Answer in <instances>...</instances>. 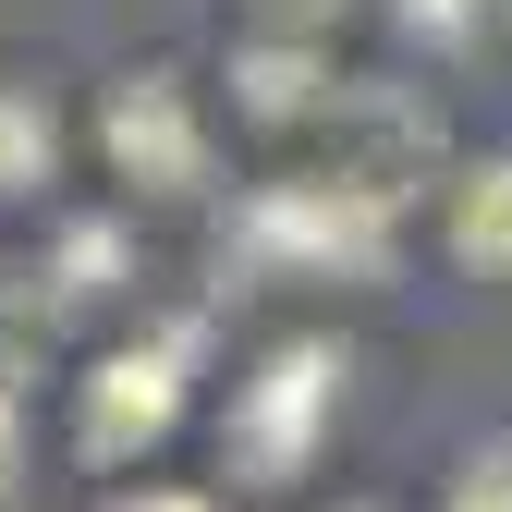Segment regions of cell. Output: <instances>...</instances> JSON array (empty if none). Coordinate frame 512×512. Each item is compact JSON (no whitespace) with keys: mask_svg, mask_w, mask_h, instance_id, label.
Wrapping results in <instances>:
<instances>
[{"mask_svg":"<svg viewBox=\"0 0 512 512\" xmlns=\"http://www.w3.org/2000/svg\"><path fill=\"white\" fill-rule=\"evenodd\" d=\"M403 269V196H378L354 171H293V183H256L220 232V305L232 293H269V281H391Z\"/></svg>","mask_w":512,"mask_h":512,"instance_id":"6da1fadb","label":"cell"},{"mask_svg":"<svg viewBox=\"0 0 512 512\" xmlns=\"http://www.w3.org/2000/svg\"><path fill=\"white\" fill-rule=\"evenodd\" d=\"M208 342H220L208 305H159V317H135L122 342H98L86 378H74V452H86V464H147L159 439L183 427V403H196Z\"/></svg>","mask_w":512,"mask_h":512,"instance_id":"7a4b0ae2","label":"cell"},{"mask_svg":"<svg viewBox=\"0 0 512 512\" xmlns=\"http://www.w3.org/2000/svg\"><path fill=\"white\" fill-rule=\"evenodd\" d=\"M342 378H354L342 342H317V330L269 342L256 378H232V403H220V476L232 488H305L330 427H342Z\"/></svg>","mask_w":512,"mask_h":512,"instance_id":"3957f363","label":"cell"},{"mask_svg":"<svg viewBox=\"0 0 512 512\" xmlns=\"http://www.w3.org/2000/svg\"><path fill=\"white\" fill-rule=\"evenodd\" d=\"M98 171L122 183L135 208H196L208 183H220V135H208V110L183 74H159V61H135V74H110L98 98Z\"/></svg>","mask_w":512,"mask_h":512,"instance_id":"277c9868","label":"cell"},{"mask_svg":"<svg viewBox=\"0 0 512 512\" xmlns=\"http://www.w3.org/2000/svg\"><path fill=\"white\" fill-rule=\"evenodd\" d=\"M317 135H330V171H354V183H378V196L415 208V183L439 159V110L415 86H391V74H354L330 110H317Z\"/></svg>","mask_w":512,"mask_h":512,"instance_id":"5b68a950","label":"cell"},{"mask_svg":"<svg viewBox=\"0 0 512 512\" xmlns=\"http://www.w3.org/2000/svg\"><path fill=\"white\" fill-rule=\"evenodd\" d=\"M232 122H256V135H317V110L342 98V74H330V37H232Z\"/></svg>","mask_w":512,"mask_h":512,"instance_id":"8992f818","label":"cell"},{"mask_svg":"<svg viewBox=\"0 0 512 512\" xmlns=\"http://www.w3.org/2000/svg\"><path fill=\"white\" fill-rule=\"evenodd\" d=\"M439 256H452L464 281H512V147L452 171V196H439Z\"/></svg>","mask_w":512,"mask_h":512,"instance_id":"52a82bcc","label":"cell"},{"mask_svg":"<svg viewBox=\"0 0 512 512\" xmlns=\"http://www.w3.org/2000/svg\"><path fill=\"white\" fill-rule=\"evenodd\" d=\"M61 110H49V86H25V74H0V208H37L49 183H61Z\"/></svg>","mask_w":512,"mask_h":512,"instance_id":"ba28073f","label":"cell"},{"mask_svg":"<svg viewBox=\"0 0 512 512\" xmlns=\"http://www.w3.org/2000/svg\"><path fill=\"white\" fill-rule=\"evenodd\" d=\"M37 281H49V293H37L49 317H74V305H110L122 281H135V232H122V220H61Z\"/></svg>","mask_w":512,"mask_h":512,"instance_id":"9c48e42d","label":"cell"},{"mask_svg":"<svg viewBox=\"0 0 512 512\" xmlns=\"http://www.w3.org/2000/svg\"><path fill=\"white\" fill-rule=\"evenodd\" d=\"M439 512H512V427L464 439V464H452V488H439Z\"/></svg>","mask_w":512,"mask_h":512,"instance_id":"30bf717a","label":"cell"},{"mask_svg":"<svg viewBox=\"0 0 512 512\" xmlns=\"http://www.w3.org/2000/svg\"><path fill=\"white\" fill-rule=\"evenodd\" d=\"M488 13H500V0H391V25H403V37H427V49H476V37H488Z\"/></svg>","mask_w":512,"mask_h":512,"instance_id":"8fae6325","label":"cell"},{"mask_svg":"<svg viewBox=\"0 0 512 512\" xmlns=\"http://www.w3.org/2000/svg\"><path fill=\"white\" fill-rule=\"evenodd\" d=\"M232 13H244L256 37H342L354 0H232Z\"/></svg>","mask_w":512,"mask_h":512,"instance_id":"7c38bea8","label":"cell"},{"mask_svg":"<svg viewBox=\"0 0 512 512\" xmlns=\"http://www.w3.org/2000/svg\"><path fill=\"white\" fill-rule=\"evenodd\" d=\"M98 512H232L220 488H183V476H135V488H110Z\"/></svg>","mask_w":512,"mask_h":512,"instance_id":"4fadbf2b","label":"cell"},{"mask_svg":"<svg viewBox=\"0 0 512 512\" xmlns=\"http://www.w3.org/2000/svg\"><path fill=\"white\" fill-rule=\"evenodd\" d=\"M25 488V391H0V512H13Z\"/></svg>","mask_w":512,"mask_h":512,"instance_id":"5bb4252c","label":"cell"},{"mask_svg":"<svg viewBox=\"0 0 512 512\" xmlns=\"http://www.w3.org/2000/svg\"><path fill=\"white\" fill-rule=\"evenodd\" d=\"M330 512H378V500H330Z\"/></svg>","mask_w":512,"mask_h":512,"instance_id":"9a60e30c","label":"cell"}]
</instances>
